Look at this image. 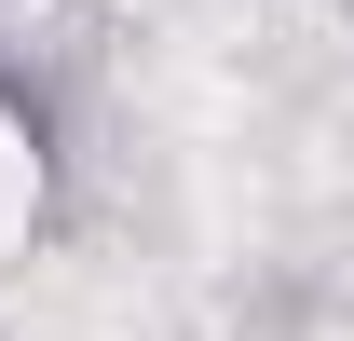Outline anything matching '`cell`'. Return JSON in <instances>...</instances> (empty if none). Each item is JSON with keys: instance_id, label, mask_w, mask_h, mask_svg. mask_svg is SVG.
<instances>
[{"instance_id": "1", "label": "cell", "mask_w": 354, "mask_h": 341, "mask_svg": "<svg viewBox=\"0 0 354 341\" xmlns=\"http://www.w3.org/2000/svg\"><path fill=\"white\" fill-rule=\"evenodd\" d=\"M28 205H41V150H28V123L0 110V259L28 246Z\"/></svg>"}]
</instances>
